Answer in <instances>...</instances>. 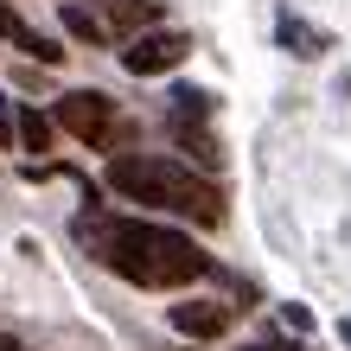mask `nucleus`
<instances>
[{
  "label": "nucleus",
  "mask_w": 351,
  "mask_h": 351,
  "mask_svg": "<svg viewBox=\"0 0 351 351\" xmlns=\"http://www.w3.org/2000/svg\"><path fill=\"white\" fill-rule=\"evenodd\" d=\"M58 19H64V32L84 38V45H115L109 26H102V13H90V7H71V0H64V7H58Z\"/></svg>",
  "instance_id": "nucleus-10"
},
{
  "label": "nucleus",
  "mask_w": 351,
  "mask_h": 351,
  "mask_svg": "<svg viewBox=\"0 0 351 351\" xmlns=\"http://www.w3.org/2000/svg\"><path fill=\"white\" fill-rule=\"evenodd\" d=\"M51 128H58L51 115H38V109H19V147H26V154H51Z\"/></svg>",
  "instance_id": "nucleus-11"
},
{
  "label": "nucleus",
  "mask_w": 351,
  "mask_h": 351,
  "mask_svg": "<svg viewBox=\"0 0 351 351\" xmlns=\"http://www.w3.org/2000/svg\"><path fill=\"white\" fill-rule=\"evenodd\" d=\"M96 7H102V26H109V38H128V45H134L141 32L160 26V7H154V0H96Z\"/></svg>",
  "instance_id": "nucleus-7"
},
{
  "label": "nucleus",
  "mask_w": 351,
  "mask_h": 351,
  "mask_svg": "<svg viewBox=\"0 0 351 351\" xmlns=\"http://www.w3.org/2000/svg\"><path fill=\"white\" fill-rule=\"evenodd\" d=\"M275 38H281V51H294V58H326L332 51V32H319L313 19H300V13H275Z\"/></svg>",
  "instance_id": "nucleus-8"
},
{
  "label": "nucleus",
  "mask_w": 351,
  "mask_h": 351,
  "mask_svg": "<svg viewBox=\"0 0 351 351\" xmlns=\"http://www.w3.org/2000/svg\"><path fill=\"white\" fill-rule=\"evenodd\" d=\"M167 319H173L179 339H198V345H211V339L230 332V306L223 300H179V306H167Z\"/></svg>",
  "instance_id": "nucleus-6"
},
{
  "label": "nucleus",
  "mask_w": 351,
  "mask_h": 351,
  "mask_svg": "<svg viewBox=\"0 0 351 351\" xmlns=\"http://www.w3.org/2000/svg\"><path fill=\"white\" fill-rule=\"evenodd\" d=\"M281 319L294 326V332H306V326H313V313H306V306H281Z\"/></svg>",
  "instance_id": "nucleus-14"
},
{
  "label": "nucleus",
  "mask_w": 351,
  "mask_h": 351,
  "mask_svg": "<svg viewBox=\"0 0 351 351\" xmlns=\"http://www.w3.org/2000/svg\"><path fill=\"white\" fill-rule=\"evenodd\" d=\"M167 141L192 160L198 173H217L223 167V141H217L211 121H198V115H167Z\"/></svg>",
  "instance_id": "nucleus-5"
},
{
  "label": "nucleus",
  "mask_w": 351,
  "mask_h": 351,
  "mask_svg": "<svg viewBox=\"0 0 351 351\" xmlns=\"http://www.w3.org/2000/svg\"><path fill=\"white\" fill-rule=\"evenodd\" d=\"M173 115H198V121H211V115H217V102L204 96V90H173Z\"/></svg>",
  "instance_id": "nucleus-12"
},
{
  "label": "nucleus",
  "mask_w": 351,
  "mask_h": 351,
  "mask_svg": "<svg viewBox=\"0 0 351 351\" xmlns=\"http://www.w3.org/2000/svg\"><path fill=\"white\" fill-rule=\"evenodd\" d=\"M109 185L128 204H154V211H173L192 223H223L217 179L198 167H179L173 154H121V160H109Z\"/></svg>",
  "instance_id": "nucleus-2"
},
{
  "label": "nucleus",
  "mask_w": 351,
  "mask_h": 351,
  "mask_svg": "<svg viewBox=\"0 0 351 351\" xmlns=\"http://www.w3.org/2000/svg\"><path fill=\"white\" fill-rule=\"evenodd\" d=\"M102 262L134 287H192L211 275V256L185 230L154 223V217H115L102 230Z\"/></svg>",
  "instance_id": "nucleus-1"
},
{
  "label": "nucleus",
  "mask_w": 351,
  "mask_h": 351,
  "mask_svg": "<svg viewBox=\"0 0 351 351\" xmlns=\"http://www.w3.org/2000/svg\"><path fill=\"white\" fill-rule=\"evenodd\" d=\"M0 38H7V45H19V51H32L38 64H58V58H64V51L51 45V38H38V32L26 26V19H19V13L7 7V0H0Z\"/></svg>",
  "instance_id": "nucleus-9"
},
{
  "label": "nucleus",
  "mask_w": 351,
  "mask_h": 351,
  "mask_svg": "<svg viewBox=\"0 0 351 351\" xmlns=\"http://www.w3.org/2000/svg\"><path fill=\"white\" fill-rule=\"evenodd\" d=\"M13 134H19V109L0 96V147H13Z\"/></svg>",
  "instance_id": "nucleus-13"
},
{
  "label": "nucleus",
  "mask_w": 351,
  "mask_h": 351,
  "mask_svg": "<svg viewBox=\"0 0 351 351\" xmlns=\"http://www.w3.org/2000/svg\"><path fill=\"white\" fill-rule=\"evenodd\" d=\"M185 58H192V38H185L179 26H154V32H141L128 51H121V71L128 77H167L179 71Z\"/></svg>",
  "instance_id": "nucleus-4"
},
{
  "label": "nucleus",
  "mask_w": 351,
  "mask_h": 351,
  "mask_svg": "<svg viewBox=\"0 0 351 351\" xmlns=\"http://www.w3.org/2000/svg\"><path fill=\"white\" fill-rule=\"evenodd\" d=\"M51 121L64 134L90 141V147H109V141H115V102L102 96V90H64V96L51 102Z\"/></svg>",
  "instance_id": "nucleus-3"
},
{
  "label": "nucleus",
  "mask_w": 351,
  "mask_h": 351,
  "mask_svg": "<svg viewBox=\"0 0 351 351\" xmlns=\"http://www.w3.org/2000/svg\"><path fill=\"white\" fill-rule=\"evenodd\" d=\"M339 339H345V345H351V319H339Z\"/></svg>",
  "instance_id": "nucleus-15"
}]
</instances>
